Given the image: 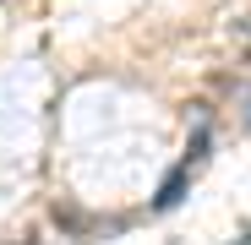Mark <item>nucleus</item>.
<instances>
[{
    "instance_id": "obj_1",
    "label": "nucleus",
    "mask_w": 251,
    "mask_h": 245,
    "mask_svg": "<svg viewBox=\"0 0 251 245\" xmlns=\"http://www.w3.org/2000/svg\"><path fill=\"white\" fill-rule=\"evenodd\" d=\"M186 180H191V169H186V163H180V169H170V180L158 185V201H153V207H158V213H170L175 201L186 196Z\"/></svg>"
}]
</instances>
